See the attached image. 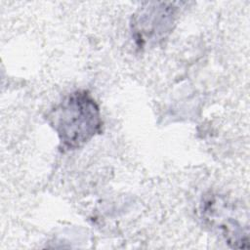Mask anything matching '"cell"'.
I'll use <instances>...</instances> for the list:
<instances>
[{
	"instance_id": "6da1fadb",
	"label": "cell",
	"mask_w": 250,
	"mask_h": 250,
	"mask_svg": "<svg viewBox=\"0 0 250 250\" xmlns=\"http://www.w3.org/2000/svg\"><path fill=\"white\" fill-rule=\"evenodd\" d=\"M47 121L57 133L63 150L76 149L101 132V110L85 90L65 97L47 115Z\"/></svg>"
},
{
	"instance_id": "7a4b0ae2",
	"label": "cell",
	"mask_w": 250,
	"mask_h": 250,
	"mask_svg": "<svg viewBox=\"0 0 250 250\" xmlns=\"http://www.w3.org/2000/svg\"><path fill=\"white\" fill-rule=\"evenodd\" d=\"M171 8L163 4V7H150L141 14L136 22L139 39L142 41L148 40V38L158 39L165 32H169L174 16V9Z\"/></svg>"
}]
</instances>
